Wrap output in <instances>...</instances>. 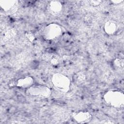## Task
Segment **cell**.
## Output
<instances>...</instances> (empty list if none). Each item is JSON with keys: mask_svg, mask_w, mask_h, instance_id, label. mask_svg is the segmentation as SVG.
Masks as SVG:
<instances>
[{"mask_svg": "<svg viewBox=\"0 0 124 124\" xmlns=\"http://www.w3.org/2000/svg\"><path fill=\"white\" fill-rule=\"evenodd\" d=\"M89 2L90 3V4H91V5L96 6L99 5L102 2V1L100 0H91L89 1Z\"/></svg>", "mask_w": 124, "mask_h": 124, "instance_id": "cell-12", "label": "cell"}, {"mask_svg": "<svg viewBox=\"0 0 124 124\" xmlns=\"http://www.w3.org/2000/svg\"><path fill=\"white\" fill-rule=\"evenodd\" d=\"M105 103L115 108H122L124 105V95L122 92L117 90H109L103 96Z\"/></svg>", "mask_w": 124, "mask_h": 124, "instance_id": "cell-1", "label": "cell"}, {"mask_svg": "<svg viewBox=\"0 0 124 124\" xmlns=\"http://www.w3.org/2000/svg\"><path fill=\"white\" fill-rule=\"evenodd\" d=\"M34 84V79L31 76H26L16 80L15 85L20 88L27 89Z\"/></svg>", "mask_w": 124, "mask_h": 124, "instance_id": "cell-7", "label": "cell"}, {"mask_svg": "<svg viewBox=\"0 0 124 124\" xmlns=\"http://www.w3.org/2000/svg\"><path fill=\"white\" fill-rule=\"evenodd\" d=\"M118 29L117 22L110 19L106 21L104 26V30L106 34L109 35H113L116 33Z\"/></svg>", "mask_w": 124, "mask_h": 124, "instance_id": "cell-8", "label": "cell"}, {"mask_svg": "<svg viewBox=\"0 0 124 124\" xmlns=\"http://www.w3.org/2000/svg\"><path fill=\"white\" fill-rule=\"evenodd\" d=\"M62 4L59 1H51L47 6L48 11L52 15H59L62 10Z\"/></svg>", "mask_w": 124, "mask_h": 124, "instance_id": "cell-9", "label": "cell"}, {"mask_svg": "<svg viewBox=\"0 0 124 124\" xmlns=\"http://www.w3.org/2000/svg\"><path fill=\"white\" fill-rule=\"evenodd\" d=\"M26 93L32 97L47 98L51 95V91L46 86L33 84L26 89Z\"/></svg>", "mask_w": 124, "mask_h": 124, "instance_id": "cell-4", "label": "cell"}, {"mask_svg": "<svg viewBox=\"0 0 124 124\" xmlns=\"http://www.w3.org/2000/svg\"><path fill=\"white\" fill-rule=\"evenodd\" d=\"M0 6L3 11L8 13H13L16 11L18 6V1L16 0L0 1Z\"/></svg>", "mask_w": 124, "mask_h": 124, "instance_id": "cell-6", "label": "cell"}, {"mask_svg": "<svg viewBox=\"0 0 124 124\" xmlns=\"http://www.w3.org/2000/svg\"><path fill=\"white\" fill-rule=\"evenodd\" d=\"M51 82L54 87L61 92L66 93L70 89V80L66 76L62 74H54L51 78Z\"/></svg>", "mask_w": 124, "mask_h": 124, "instance_id": "cell-2", "label": "cell"}, {"mask_svg": "<svg viewBox=\"0 0 124 124\" xmlns=\"http://www.w3.org/2000/svg\"><path fill=\"white\" fill-rule=\"evenodd\" d=\"M50 63L53 65H57L59 63V59L55 56H52L50 59Z\"/></svg>", "mask_w": 124, "mask_h": 124, "instance_id": "cell-11", "label": "cell"}, {"mask_svg": "<svg viewBox=\"0 0 124 124\" xmlns=\"http://www.w3.org/2000/svg\"><path fill=\"white\" fill-rule=\"evenodd\" d=\"M114 65L118 68H123L124 67V60L123 59L117 58L113 62Z\"/></svg>", "mask_w": 124, "mask_h": 124, "instance_id": "cell-10", "label": "cell"}, {"mask_svg": "<svg viewBox=\"0 0 124 124\" xmlns=\"http://www.w3.org/2000/svg\"><path fill=\"white\" fill-rule=\"evenodd\" d=\"M62 32V28L60 25L52 23L48 24L43 29L42 35L45 40L51 41L59 38Z\"/></svg>", "mask_w": 124, "mask_h": 124, "instance_id": "cell-3", "label": "cell"}, {"mask_svg": "<svg viewBox=\"0 0 124 124\" xmlns=\"http://www.w3.org/2000/svg\"><path fill=\"white\" fill-rule=\"evenodd\" d=\"M26 36H27V37L28 38V39L29 40H30L31 41H32L34 40V36L31 34V33H27L26 34Z\"/></svg>", "mask_w": 124, "mask_h": 124, "instance_id": "cell-13", "label": "cell"}, {"mask_svg": "<svg viewBox=\"0 0 124 124\" xmlns=\"http://www.w3.org/2000/svg\"><path fill=\"white\" fill-rule=\"evenodd\" d=\"M72 117L75 121L80 124L87 123L92 118L91 113L86 111H80L75 112L73 113Z\"/></svg>", "mask_w": 124, "mask_h": 124, "instance_id": "cell-5", "label": "cell"}]
</instances>
